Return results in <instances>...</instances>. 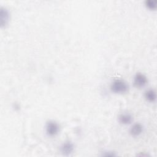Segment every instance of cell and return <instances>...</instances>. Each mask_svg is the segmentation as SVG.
I'll return each instance as SVG.
<instances>
[{"label": "cell", "mask_w": 157, "mask_h": 157, "mask_svg": "<svg viewBox=\"0 0 157 157\" xmlns=\"http://www.w3.org/2000/svg\"><path fill=\"white\" fill-rule=\"evenodd\" d=\"M110 90L117 94H124L129 90L128 84L123 80L117 79L113 80L110 84Z\"/></svg>", "instance_id": "6da1fadb"}, {"label": "cell", "mask_w": 157, "mask_h": 157, "mask_svg": "<svg viewBox=\"0 0 157 157\" xmlns=\"http://www.w3.org/2000/svg\"><path fill=\"white\" fill-rule=\"evenodd\" d=\"M59 125L54 121H49L45 124V132L48 136H55L59 132Z\"/></svg>", "instance_id": "7a4b0ae2"}, {"label": "cell", "mask_w": 157, "mask_h": 157, "mask_svg": "<svg viewBox=\"0 0 157 157\" xmlns=\"http://www.w3.org/2000/svg\"><path fill=\"white\" fill-rule=\"evenodd\" d=\"M148 82L147 77L145 75L142 73H137L133 79V83L136 87L137 88H143L144 87Z\"/></svg>", "instance_id": "3957f363"}, {"label": "cell", "mask_w": 157, "mask_h": 157, "mask_svg": "<svg viewBox=\"0 0 157 157\" xmlns=\"http://www.w3.org/2000/svg\"><path fill=\"white\" fill-rule=\"evenodd\" d=\"M74 150V145L71 141H66L62 144L60 147L61 153L65 156L70 155Z\"/></svg>", "instance_id": "277c9868"}, {"label": "cell", "mask_w": 157, "mask_h": 157, "mask_svg": "<svg viewBox=\"0 0 157 157\" xmlns=\"http://www.w3.org/2000/svg\"><path fill=\"white\" fill-rule=\"evenodd\" d=\"M143 129H144V127L142 124L139 123H137L134 124L131 127L129 132L131 136L134 137H136V136H139L142 134V132H143Z\"/></svg>", "instance_id": "5b68a950"}, {"label": "cell", "mask_w": 157, "mask_h": 157, "mask_svg": "<svg viewBox=\"0 0 157 157\" xmlns=\"http://www.w3.org/2000/svg\"><path fill=\"white\" fill-rule=\"evenodd\" d=\"M118 120L120 123L126 125L132 123L133 120V117L131 114L128 113H123L118 116Z\"/></svg>", "instance_id": "8992f818"}, {"label": "cell", "mask_w": 157, "mask_h": 157, "mask_svg": "<svg viewBox=\"0 0 157 157\" xmlns=\"http://www.w3.org/2000/svg\"><path fill=\"white\" fill-rule=\"evenodd\" d=\"M0 16H1V26L3 27L6 26L9 20V12L6 8H1L0 11Z\"/></svg>", "instance_id": "52a82bcc"}, {"label": "cell", "mask_w": 157, "mask_h": 157, "mask_svg": "<svg viewBox=\"0 0 157 157\" xmlns=\"http://www.w3.org/2000/svg\"><path fill=\"white\" fill-rule=\"evenodd\" d=\"M144 96H145L146 101H147L149 102H153L155 101V100L156 99V92L153 89H150V90H147L145 92Z\"/></svg>", "instance_id": "ba28073f"}, {"label": "cell", "mask_w": 157, "mask_h": 157, "mask_svg": "<svg viewBox=\"0 0 157 157\" xmlns=\"http://www.w3.org/2000/svg\"><path fill=\"white\" fill-rule=\"evenodd\" d=\"M145 5L147 8L150 10H155L156 9V1L155 0H146L145 1Z\"/></svg>", "instance_id": "9c48e42d"}]
</instances>
